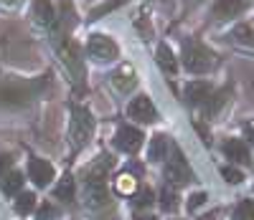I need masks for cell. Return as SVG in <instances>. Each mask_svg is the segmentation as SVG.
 Masks as SVG:
<instances>
[{
    "label": "cell",
    "instance_id": "cell-1",
    "mask_svg": "<svg viewBox=\"0 0 254 220\" xmlns=\"http://www.w3.org/2000/svg\"><path fill=\"white\" fill-rule=\"evenodd\" d=\"M94 132V119L84 106H71V127H69V139L74 144V149H81L89 142Z\"/></svg>",
    "mask_w": 254,
    "mask_h": 220
},
{
    "label": "cell",
    "instance_id": "cell-2",
    "mask_svg": "<svg viewBox=\"0 0 254 220\" xmlns=\"http://www.w3.org/2000/svg\"><path fill=\"white\" fill-rule=\"evenodd\" d=\"M183 63L190 74H206L208 69L216 66V56L211 53L208 48L198 46V43H186L183 48Z\"/></svg>",
    "mask_w": 254,
    "mask_h": 220
},
{
    "label": "cell",
    "instance_id": "cell-3",
    "mask_svg": "<svg viewBox=\"0 0 254 220\" xmlns=\"http://www.w3.org/2000/svg\"><path fill=\"white\" fill-rule=\"evenodd\" d=\"M87 53H89L94 61H99V63H110V61L117 58L120 48H117V43H115L110 36L94 33V36L89 38V43H87Z\"/></svg>",
    "mask_w": 254,
    "mask_h": 220
},
{
    "label": "cell",
    "instance_id": "cell-4",
    "mask_svg": "<svg viewBox=\"0 0 254 220\" xmlns=\"http://www.w3.org/2000/svg\"><path fill=\"white\" fill-rule=\"evenodd\" d=\"M59 56H61V63L66 66V71L74 76V81L81 84L84 79V63H81V51L74 41H64L59 46Z\"/></svg>",
    "mask_w": 254,
    "mask_h": 220
},
{
    "label": "cell",
    "instance_id": "cell-5",
    "mask_svg": "<svg viewBox=\"0 0 254 220\" xmlns=\"http://www.w3.org/2000/svg\"><path fill=\"white\" fill-rule=\"evenodd\" d=\"M165 180H168V187H173V190L190 182V170H188V165L178 149H173V160L165 167Z\"/></svg>",
    "mask_w": 254,
    "mask_h": 220
},
{
    "label": "cell",
    "instance_id": "cell-6",
    "mask_svg": "<svg viewBox=\"0 0 254 220\" xmlns=\"http://www.w3.org/2000/svg\"><path fill=\"white\" fill-rule=\"evenodd\" d=\"M142 132L140 129H135V127H130V124H122L120 129H117V134H115V147L120 149V152H125V155H135V152L142 147Z\"/></svg>",
    "mask_w": 254,
    "mask_h": 220
},
{
    "label": "cell",
    "instance_id": "cell-7",
    "mask_svg": "<svg viewBox=\"0 0 254 220\" xmlns=\"http://www.w3.org/2000/svg\"><path fill=\"white\" fill-rule=\"evenodd\" d=\"M127 117L135 119V122H142V124H153L158 119V109L145 94H140L130 101V106H127Z\"/></svg>",
    "mask_w": 254,
    "mask_h": 220
},
{
    "label": "cell",
    "instance_id": "cell-8",
    "mask_svg": "<svg viewBox=\"0 0 254 220\" xmlns=\"http://www.w3.org/2000/svg\"><path fill=\"white\" fill-rule=\"evenodd\" d=\"M112 86H115V91L120 94H130L135 86H137V74H135V66L132 63H122L120 69L112 74Z\"/></svg>",
    "mask_w": 254,
    "mask_h": 220
},
{
    "label": "cell",
    "instance_id": "cell-9",
    "mask_svg": "<svg viewBox=\"0 0 254 220\" xmlns=\"http://www.w3.org/2000/svg\"><path fill=\"white\" fill-rule=\"evenodd\" d=\"M33 94L28 84H3L0 86V104H26Z\"/></svg>",
    "mask_w": 254,
    "mask_h": 220
},
{
    "label": "cell",
    "instance_id": "cell-10",
    "mask_svg": "<svg viewBox=\"0 0 254 220\" xmlns=\"http://www.w3.org/2000/svg\"><path fill=\"white\" fill-rule=\"evenodd\" d=\"M115 167V160L110 155H99L87 170H84V182H104L107 172Z\"/></svg>",
    "mask_w": 254,
    "mask_h": 220
},
{
    "label": "cell",
    "instance_id": "cell-11",
    "mask_svg": "<svg viewBox=\"0 0 254 220\" xmlns=\"http://www.w3.org/2000/svg\"><path fill=\"white\" fill-rule=\"evenodd\" d=\"M28 175H31V180H33L38 187H46V185L54 180V167H51V162H46V160L33 157V160L28 162Z\"/></svg>",
    "mask_w": 254,
    "mask_h": 220
},
{
    "label": "cell",
    "instance_id": "cell-12",
    "mask_svg": "<svg viewBox=\"0 0 254 220\" xmlns=\"http://www.w3.org/2000/svg\"><path fill=\"white\" fill-rule=\"evenodd\" d=\"M84 203L89 208H104L110 203L107 185L104 182H87V187H84Z\"/></svg>",
    "mask_w": 254,
    "mask_h": 220
},
{
    "label": "cell",
    "instance_id": "cell-13",
    "mask_svg": "<svg viewBox=\"0 0 254 220\" xmlns=\"http://www.w3.org/2000/svg\"><path fill=\"white\" fill-rule=\"evenodd\" d=\"M224 155H226V160L237 162V165H249V162H252L249 147H247L242 139H226V142H224Z\"/></svg>",
    "mask_w": 254,
    "mask_h": 220
},
{
    "label": "cell",
    "instance_id": "cell-14",
    "mask_svg": "<svg viewBox=\"0 0 254 220\" xmlns=\"http://www.w3.org/2000/svg\"><path fill=\"white\" fill-rule=\"evenodd\" d=\"M54 20H56V13L49 0H33V23L41 28H49L54 26Z\"/></svg>",
    "mask_w": 254,
    "mask_h": 220
},
{
    "label": "cell",
    "instance_id": "cell-15",
    "mask_svg": "<svg viewBox=\"0 0 254 220\" xmlns=\"http://www.w3.org/2000/svg\"><path fill=\"white\" fill-rule=\"evenodd\" d=\"M244 8H247L244 0H216V5H214V15H216L219 20L237 18Z\"/></svg>",
    "mask_w": 254,
    "mask_h": 220
},
{
    "label": "cell",
    "instance_id": "cell-16",
    "mask_svg": "<svg viewBox=\"0 0 254 220\" xmlns=\"http://www.w3.org/2000/svg\"><path fill=\"white\" fill-rule=\"evenodd\" d=\"M208 94H211V89L206 81H190L186 86V101L188 104H203L208 99Z\"/></svg>",
    "mask_w": 254,
    "mask_h": 220
},
{
    "label": "cell",
    "instance_id": "cell-17",
    "mask_svg": "<svg viewBox=\"0 0 254 220\" xmlns=\"http://www.w3.org/2000/svg\"><path fill=\"white\" fill-rule=\"evenodd\" d=\"M155 58H158V66L165 71V74H176L178 71V61H176V56H173V51L165 46V43H160L158 46V53H155Z\"/></svg>",
    "mask_w": 254,
    "mask_h": 220
},
{
    "label": "cell",
    "instance_id": "cell-18",
    "mask_svg": "<svg viewBox=\"0 0 254 220\" xmlns=\"http://www.w3.org/2000/svg\"><path fill=\"white\" fill-rule=\"evenodd\" d=\"M0 187H3L5 195H18L20 187H23V175L18 170H8L3 177H0Z\"/></svg>",
    "mask_w": 254,
    "mask_h": 220
},
{
    "label": "cell",
    "instance_id": "cell-19",
    "mask_svg": "<svg viewBox=\"0 0 254 220\" xmlns=\"http://www.w3.org/2000/svg\"><path fill=\"white\" fill-rule=\"evenodd\" d=\"M54 195H56V200H64V203H71V200H74L76 185H74V177H71V175H64V177L59 180V185L54 187Z\"/></svg>",
    "mask_w": 254,
    "mask_h": 220
},
{
    "label": "cell",
    "instance_id": "cell-20",
    "mask_svg": "<svg viewBox=\"0 0 254 220\" xmlns=\"http://www.w3.org/2000/svg\"><path fill=\"white\" fill-rule=\"evenodd\" d=\"M168 155V139L163 134H155L150 139V147H147V160L150 162H160Z\"/></svg>",
    "mask_w": 254,
    "mask_h": 220
},
{
    "label": "cell",
    "instance_id": "cell-21",
    "mask_svg": "<svg viewBox=\"0 0 254 220\" xmlns=\"http://www.w3.org/2000/svg\"><path fill=\"white\" fill-rule=\"evenodd\" d=\"M231 38H234L237 46L254 48V28H252V26H247V23H242V26H237L234 31H231Z\"/></svg>",
    "mask_w": 254,
    "mask_h": 220
},
{
    "label": "cell",
    "instance_id": "cell-22",
    "mask_svg": "<svg viewBox=\"0 0 254 220\" xmlns=\"http://www.w3.org/2000/svg\"><path fill=\"white\" fill-rule=\"evenodd\" d=\"M226 99H229V89H221V91H216L211 99H206V104H203V117H206V119L214 117L219 109L226 104Z\"/></svg>",
    "mask_w": 254,
    "mask_h": 220
},
{
    "label": "cell",
    "instance_id": "cell-23",
    "mask_svg": "<svg viewBox=\"0 0 254 220\" xmlns=\"http://www.w3.org/2000/svg\"><path fill=\"white\" fill-rule=\"evenodd\" d=\"M115 190L120 195H135L137 192V177L132 172H122L117 177V182H115Z\"/></svg>",
    "mask_w": 254,
    "mask_h": 220
},
{
    "label": "cell",
    "instance_id": "cell-24",
    "mask_svg": "<svg viewBox=\"0 0 254 220\" xmlns=\"http://www.w3.org/2000/svg\"><path fill=\"white\" fill-rule=\"evenodd\" d=\"M132 23H135V28H137L145 38L153 36V28H150V8H140V10L132 15Z\"/></svg>",
    "mask_w": 254,
    "mask_h": 220
},
{
    "label": "cell",
    "instance_id": "cell-25",
    "mask_svg": "<svg viewBox=\"0 0 254 220\" xmlns=\"http://www.w3.org/2000/svg\"><path fill=\"white\" fill-rule=\"evenodd\" d=\"M160 208L165 210V213H173L176 208H178V195H176V190L173 187H163L160 190Z\"/></svg>",
    "mask_w": 254,
    "mask_h": 220
},
{
    "label": "cell",
    "instance_id": "cell-26",
    "mask_svg": "<svg viewBox=\"0 0 254 220\" xmlns=\"http://www.w3.org/2000/svg\"><path fill=\"white\" fill-rule=\"evenodd\" d=\"M33 208H36V195H33V192H20V195H18V200H15V210H18V215H28Z\"/></svg>",
    "mask_w": 254,
    "mask_h": 220
},
{
    "label": "cell",
    "instance_id": "cell-27",
    "mask_svg": "<svg viewBox=\"0 0 254 220\" xmlns=\"http://www.w3.org/2000/svg\"><path fill=\"white\" fill-rule=\"evenodd\" d=\"M153 203H155V195L150 187H142L135 192V208H150Z\"/></svg>",
    "mask_w": 254,
    "mask_h": 220
},
{
    "label": "cell",
    "instance_id": "cell-28",
    "mask_svg": "<svg viewBox=\"0 0 254 220\" xmlns=\"http://www.w3.org/2000/svg\"><path fill=\"white\" fill-rule=\"evenodd\" d=\"M221 175H224V180H226V182H231V185H239V182L244 180V175H242L237 167H231V165L221 167Z\"/></svg>",
    "mask_w": 254,
    "mask_h": 220
},
{
    "label": "cell",
    "instance_id": "cell-29",
    "mask_svg": "<svg viewBox=\"0 0 254 220\" xmlns=\"http://www.w3.org/2000/svg\"><path fill=\"white\" fill-rule=\"evenodd\" d=\"M237 220H254V200H244L237 208Z\"/></svg>",
    "mask_w": 254,
    "mask_h": 220
},
{
    "label": "cell",
    "instance_id": "cell-30",
    "mask_svg": "<svg viewBox=\"0 0 254 220\" xmlns=\"http://www.w3.org/2000/svg\"><path fill=\"white\" fill-rule=\"evenodd\" d=\"M56 218V208L51 205V203H44L38 208V215H36V220H54Z\"/></svg>",
    "mask_w": 254,
    "mask_h": 220
},
{
    "label": "cell",
    "instance_id": "cell-31",
    "mask_svg": "<svg viewBox=\"0 0 254 220\" xmlns=\"http://www.w3.org/2000/svg\"><path fill=\"white\" fill-rule=\"evenodd\" d=\"M206 203V192H196V195H190L188 197V210H196Z\"/></svg>",
    "mask_w": 254,
    "mask_h": 220
},
{
    "label": "cell",
    "instance_id": "cell-32",
    "mask_svg": "<svg viewBox=\"0 0 254 220\" xmlns=\"http://www.w3.org/2000/svg\"><path fill=\"white\" fill-rule=\"evenodd\" d=\"M122 3V0H115V3H107V5H102V8H97V10H92V18H99L102 13H110L112 8H117Z\"/></svg>",
    "mask_w": 254,
    "mask_h": 220
},
{
    "label": "cell",
    "instance_id": "cell-33",
    "mask_svg": "<svg viewBox=\"0 0 254 220\" xmlns=\"http://www.w3.org/2000/svg\"><path fill=\"white\" fill-rule=\"evenodd\" d=\"M23 5V0H0V8L3 10H18Z\"/></svg>",
    "mask_w": 254,
    "mask_h": 220
},
{
    "label": "cell",
    "instance_id": "cell-34",
    "mask_svg": "<svg viewBox=\"0 0 254 220\" xmlns=\"http://www.w3.org/2000/svg\"><path fill=\"white\" fill-rule=\"evenodd\" d=\"M10 162H13V160H10L8 155H0V177H3V175L10 170Z\"/></svg>",
    "mask_w": 254,
    "mask_h": 220
},
{
    "label": "cell",
    "instance_id": "cell-35",
    "mask_svg": "<svg viewBox=\"0 0 254 220\" xmlns=\"http://www.w3.org/2000/svg\"><path fill=\"white\" fill-rule=\"evenodd\" d=\"M244 134L252 139V144H254V119H249L247 124H244Z\"/></svg>",
    "mask_w": 254,
    "mask_h": 220
},
{
    "label": "cell",
    "instance_id": "cell-36",
    "mask_svg": "<svg viewBox=\"0 0 254 220\" xmlns=\"http://www.w3.org/2000/svg\"><path fill=\"white\" fill-rule=\"evenodd\" d=\"M137 220H155V218H150V215H137Z\"/></svg>",
    "mask_w": 254,
    "mask_h": 220
},
{
    "label": "cell",
    "instance_id": "cell-37",
    "mask_svg": "<svg viewBox=\"0 0 254 220\" xmlns=\"http://www.w3.org/2000/svg\"><path fill=\"white\" fill-rule=\"evenodd\" d=\"M193 3H201V0H193Z\"/></svg>",
    "mask_w": 254,
    "mask_h": 220
}]
</instances>
